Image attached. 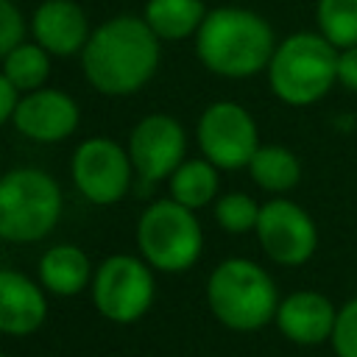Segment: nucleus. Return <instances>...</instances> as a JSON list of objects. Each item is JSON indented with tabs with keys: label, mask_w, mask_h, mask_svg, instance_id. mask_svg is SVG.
<instances>
[{
	"label": "nucleus",
	"mask_w": 357,
	"mask_h": 357,
	"mask_svg": "<svg viewBox=\"0 0 357 357\" xmlns=\"http://www.w3.org/2000/svg\"><path fill=\"white\" fill-rule=\"evenodd\" d=\"M25 17L14 0H0V59L25 42Z\"/></svg>",
	"instance_id": "nucleus-24"
},
{
	"label": "nucleus",
	"mask_w": 357,
	"mask_h": 357,
	"mask_svg": "<svg viewBox=\"0 0 357 357\" xmlns=\"http://www.w3.org/2000/svg\"><path fill=\"white\" fill-rule=\"evenodd\" d=\"M337 310L318 290H296L279 301L273 324L296 346H318L332 337Z\"/></svg>",
	"instance_id": "nucleus-13"
},
{
	"label": "nucleus",
	"mask_w": 357,
	"mask_h": 357,
	"mask_svg": "<svg viewBox=\"0 0 357 357\" xmlns=\"http://www.w3.org/2000/svg\"><path fill=\"white\" fill-rule=\"evenodd\" d=\"M47 318V301L42 284L20 271L0 268V332L22 337L36 332Z\"/></svg>",
	"instance_id": "nucleus-15"
},
{
	"label": "nucleus",
	"mask_w": 357,
	"mask_h": 357,
	"mask_svg": "<svg viewBox=\"0 0 357 357\" xmlns=\"http://www.w3.org/2000/svg\"><path fill=\"white\" fill-rule=\"evenodd\" d=\"M0 357H8V354H0Z\"/></svg>",
	"instance_id": "nucleus-27"
},
{
	"label": "nucleus",
	"mask_w": 357,
	"mask_h": 357,
	"mask_svg": "<svg viewBox=\"0 0 357 357\" xmlns=\"http://www.w3.org/2000/svg\"><path fill=\"white\" fill-rule=\"evenodd\" d=\"M137 245L151 268L162 273H181L198 262L204 231L192 209L173 198H159L139 215Z\"/></svg>",
	"instance_id": "nucleus-6"
},
{
	"label": "nucleus",
	"mask_w": 357,
	"mask_h": 357,
	"mask_svg": "<svg viewBox=\"0 0 357 357\" xmlns=\"http://www.w3.org/2000/svg\"><path fill=\"white\" fill-rule=\"evenodd\" d=\"M92 276L86 251L73 243L50 245L39 259V284L53 296H78Z\"/></svg>",
	"instance_id": "nucleus-16"
},
{
	"label": "nucleus",
	"mask_w": 357,
	"mask_h": 357,
	"mask_svg": "<svg viewBox=\"0 0 357 357\" xmlns=\"http://www.w3.org/2000/svg\"><path fill=\"white\" fill-rule=\"evenodd\" d=\"M159 59V36L148 22L134 14H120L89 33L86 47L81 50V70L100 95L126 98L153 78Z\"/></svg>",
	"instance_id": "nucleus-1"
},
{
	"label": "nucleus",
	"mask_w": 357,
	"mask_h": 357,
	"mask_svg": "<svg viewBox=\"0 0 357 357\" xmlns=\"http://www.w3.org/2000/svg\"><path fill=\"white\" fill-rule=\"evenodd\" d=\"M337 84L349 92H357V45L337 53Z\"/></svg>",
	"instance_id": "nucleus-25"
},
{
	"label": "nucleus",
	"mask_w": 357,
	"mask_h": 357,
	"mask_svg": "<svg viewBox=\"0 0 357 357\" xmlns=\"http://www.w3.org/2000/svg\"><path fill=\"white\" fill-rule=\"evenodd\" d=\"M248 173L265 192H287L301 181V162L284 145H259L248 162Z\"/></svg>",
	"instance_id": "nucleus-19"
},
{
	"label": "nucleus",
	"mask_w": 357,
	"mask_h": 357,
	"mask_svg": "<svg viewBox=\"0 0 357 357\" xmlns=\"http://www.w3.org/2000/svg\"><path fill=\"white\" fill-rule=\"evenodd\" d=\"M259 206L248 192H226L215 201V220L229 234H245L257 229Z\"/></svg>",
	"instance_id": "nucleus-22"
},
{
	"label": "nucleus",
	"mask_w": 357,
	"mask_h": 357,
	"mask_svg": "<svg viewBox=\"0 0 357 357\" xmlns=\"http://www.w3.org/2000/svg\"><path fill=\"white\" fill-rule=\"evenodd\" d=\"M126 151L131 156L134 173L142 181L156 184L162 178H170L173 170L184 162V151H187L184 126L162 112L148 114L131 128Z\"/></svg>",
	"instance_id": "nucleus-11"
},
{
	"label": "nucleus",
	"mask_w": 357,
	"mask_h": 357,
	"mask_svg": "<svg viewBox=\"0 0 357 357\" xmlns=\"http://www.w3.org/2000/svg\"><path fill=\"white\" fill-rule=\"evenodd\" d=\"M153 293L151 265L131 254L106 257L92 276V301L98 312L114 324L139 321L151 310Z\"/></svg>",
	"instance_id": "nucleus-7"
},
{
	"label": "nucleus",
	"mask_w": 357,
	"mask_h": 357,
	"mask_svg": "<svg viewBox=\"0 0 357 357\" xmlns=\"http://www.w3.org/2000/svg\"><path fill=\"white\" fill-rule=\"evenodd\" d=\"M61 218V187L39 167H17L0 176V240L36 243Z\"/></svg>",
	"instance_id": "nucleus-5"
},
{
	"label": "nucleus",
	"mask_w": 357,
	"mask_h": 357,
	"mask_svg": "<svg viewBox=\"0 0 357 357\" xmlns=\"http://www.w3.org/2000/svg\"><path fill=\"white\" fill-rule=\"evenodd\" d=\"M78 120H81L78 103L67 92L50 86L20 95V103L11 117V123L22 137L45 145L67 139L78 128Z\"/></svg>",
	"instance_id": "nucleus-12"
},
{
	"label": "nucleus",
	"mask_w": 357,
	"mask_h": 357,
	"mask_svg": "<svg viewBox=\"0 0 357 357\" xmlns=\"http://www.w3.org/2000/svg\"><path fill=\"white\" fill-rule=\"evenodd\" d=\"M257 240L268 259L284 268L304 265L318 248V226L307 209L287 198H271L259 206Z\"/></svg>",
	"instance_id": "nucleus-10"
},
{
	"label": "nucleus",
	"mask_w": 357,
	"mask_h": 357,
	"mask_svg": "<svg viewBox=\"0 0 357 357\" xmlns=\"http://www.w3.org/2000/svg\"><path fill=\"white\" fill-rule=\"evenodd\" d=\"M167 187H170V198L173 201H178L181 206L195 212V209L218 201V187H220L218 167L204 156L184 159L173 170V176L167 178Z\"/></svg>",
	"instance_id": "nucleus-18"
},
{
	"label": "nucleus",
	"mask_w": 357,
	"mask_h": 357,
	"mask_svg": "<svg viewBox=\"0 0 357 357\" xmlns=\"http://www.w3.org/2000/svg\"><path fill=\"white\" fill-rule=\"evenodd\" d=\"M195 139L201 156L209 159L218 170L248 167L251 156L259 148V131L251 112L234 100L209 103L198 117Z\"/></svg>",
	"instance_id": "nucleus-8"
},
{
	"label": "nucleus",
	"mask_w": 357,
	"mask_h": 357,
	"mask_svg": "<svg viewBox=\"0 0 357 357\" xmlns=\"http://www.w3.org/2000/svg\"><path fill=\"white\" fill-rule=\"evenodd\" d=\"M0 70L14 84V89L25 95V92L42 89L45 81L50 78V53L36 42H22L3 59Z\"/></svg>",
	"instance_id": "nucleus-20"
},
{
	"label": "nucleus",
	"mask_w": 357,
	"mask_h": 357,
	"mask_svg": "<svg viewBox=\"0 0 357 357\" xmlns=\"http://www.w3.org/2000/svg\"><path fill=\"white\" fill-rule=\"evenodd\" d=\"M337 47L312 31L282 39L268 61L271 92L287 106L318 103L337 84Z\"/></svg>",
	"instance_id": "nucleus-4"
},
{
	"label": "nucleus",
	"mask_w": 357,
	"mask_h": 357,
	"mask_svg": "<svg viewBox=\"0 0 357 357\" xmlns=\"http://www.w3.org/2000/svg\"><path fill=\"white\" fill-rule=\"evenodd\" d=\"M212 315L234 332H257L276 318L279 290L271 273L245 257L223 259L206 282Z\"/></svg>",
	"instance_id": "nucleus-3"
},
{
	"label": "nucleus",
	"mask_w": 357,
	"mask_h": 357,
	"mask_svg": "<svg viewBox=\"0 0 357 357\" xmlns=\"http://www.w3.org/2000/svg\"><path fill=\"white\" fill-rule=\"evenodd\" d=\"M70 173L75 190L89 204L112 206L128 192L134 165L123 145L106 137H89L75 148Z\"/></svg>",
	"instance_id": "nucleus-9"
},
{
	"label": "nucleus",
	"mask_w": 357,
	"mask_h": 357,
	"mask_svg": "<svg viewBox=\"0 0 357 357\" xmlns=\"http://www.w3.org/2000/svg\"><path fill=\"white\" fill-rule=\"evenodd\" d=\"M273 50L276 39L268 20L237 6L206 11L195 33V56L223 78H251L268 70Z\"/></svg>",
	"instance_id": "nucleus-2"
},
{
	"label": "nucleus",
	"mask_w": 357,
	"mask_h": 357,
	"mask_svg": "<svg viewBox=\"0 0 357 357\" xmlns=\"http://www.w3.org/2000/svg\"><path fill=\"white\" fill-rule=\"evenodd\" d=\"M329 343L335 357H357V296L337 310Z\"/></svg>",
	"instance_id": "nucleus-23"
},
{
	"label": "nucleus",
	"mask_w": 357,
	"mask_h": 357,
	"mask_svg": "<svg viewBox=\"0 0 357 357\" xmlns=\"http://www.w3.org/2000/svg\"><path fill=\"white\" fill-rule=\"evenodd\" d=\"M33 42L50 56H75L89 42V20L75 0H45L31 17Z\"/></svg>",
	"instance_id": "nucleus-14"
},
{
	"label": "nucleus",
	"mask_w": 357,
	"mask_h": 357,
	"mask_svg": "<svg viewBox=\"0 0 357 357\" xmlns=\"http://www.w3.org/2000/svg\"><path fill=\"white\" fill-rule=\"evenodd\" d=\"M206 8L201 0H148L142 20L159 36V42H178L195 36Z\"/></svg>",
	"instance_id": "nucleus-17"
},
{
	"label": "nucleus",
	"mask_w": 357,
	"mask_h": 357,
	"mask_svg": "<svg viewBox=\"0 0 357 357\" xmlns=\"http://www.w3.org/2000/svg\"><path fill=\"white\" fill-rule=\"evenodd\" d=\"M17 103H20V92L14 89V84H11V81L3 75V70H0V126L14 117Z\"/></svg>",
	"instance_id": "nucleus-26"
},
{
	"label": "nucleus",
	"mask_w": 357,
	"mask_h": 357,
	"mask_svg": "<svg viewBox=\"0 0 357 357\" xmlns=\"http://www.w3.org/2000/svg\"><path fill=\"white\" fill-rule=\"evenodd\" d=\"M315 25L337 50L357 45V0H318Z\"/></svg>",
	"instance_id": "nucleus-21"
}]
</instances>
